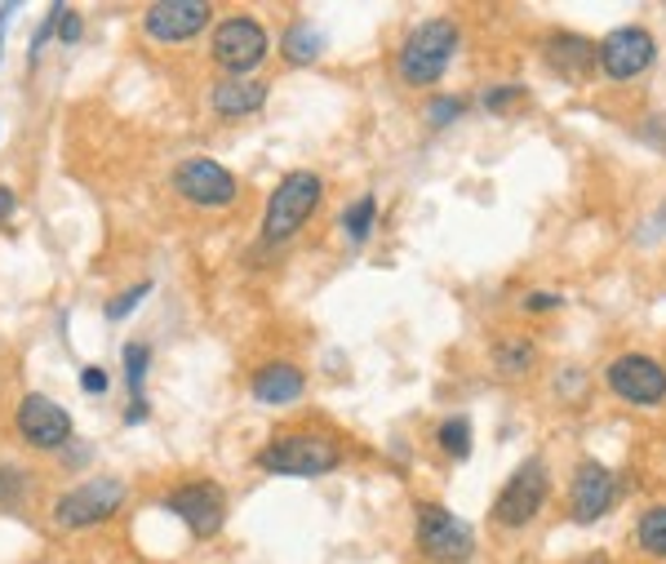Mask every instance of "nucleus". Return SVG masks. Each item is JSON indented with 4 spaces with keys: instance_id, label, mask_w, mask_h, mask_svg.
Instances as JSON below:
<instances>
[{
    "instance_id": "1",
    "label": "nucleus",
    "mask_w": 666,
    "mask_h": 564,
    "mask_svg": "<svg viewBox=\"0 0 666 564\" xmlns=\"http://www.w3.org/2000/svg\"><path fill=\"white\" fill-rule=\"evenodd\" d=\"M453 49H458V27L449 19H432L423 27H413L409 41L400 45V76L409 80V85L427 90L449 71Z\"/></svg>"
},
{
    "instance_id": "2",
    "label": "nucleus",
    "mask_w": 666,
    "mask_h": 564,
    "mask_svg": "<svg viewBox=\"0 0 666 564\" xmlns=\"http://www.w3.org/2000/svg\"><path fill=\"white\" fill-rule=\"evenodd\" d=\"M320 196H324L320 174H311V170L289 174V179L272 192L267 214H263V240H267V245H285V240H289V235H294V231L315 214Z\"/></svg>"
},
{
    "instance_id": "3",
    "label": "nucleus",
    "mask_w": 666,
    "mask_h": 564,
    "mask_svg": "<svg viewBox=\"0 0 666 564\" xmlns=\"http://www.w3.org/2000/svg\"><path fill=\"white\" fill-rule=\"evenodd\" d=\"M343 462L338 445L329 436H311V431H294V436H276L272 445H263L259 467L272 475H324Z\"/></svg>"
},
{
    "instance_id": "4",
    "label": "nucleus",
    "mask_w": 666,
    "mask_h": 564,
    "mask_svg": "<svg viewBox=\"0 0 666 564\" xmlns=\"http://www.w3.org/2000/svg\"><path fill=\"white\" fill-rule=\"evenodd\" d=\"M120 503H125V485H120L116 475L85 480V485H76L71 494H62L54 503V525L58 529H90V525L107 520Z\"/></svg>"
},
{
    "instance_id": "5",
    "label": "nucleus",
    "mask_w": 666,
    "mask_h": 564,
    "mask_svg": "<svg viewBox=\"0 0 666 564\" xmlns=\"http://www.w3.org/2000/svg\"><path fill=\"white\" fill-rule=\"evenodd\" d=\"M547 490H551V480H547V467H542L538 458L520 462V467L512 471V480L503 485V494H497V503H493V520H497V525H507V529H520V525H529V520L542 511V503H547Z\"/></svg>"
},
{
    "instance_id": "6",
    "label": "nucleus",
    "mask_w": 666,
    "mask_h": 564,
    "mask_svg": "<svg viewBox=\"0 0 666 564\" xmlns=\"http://www.w3.org/2000/svg\"><path fill=\"white\" fill-rule=\"evenodd\" d=\"M418 546H423V555L436 560V564H462V560H471V551H475V533H471V525L458 520L453 511L427 503V507H418Z\"/></svg>"
},
{
    "instance_id": "7",
    "label": "nucleus",
    "mask_w": 666,
    "mask_h": 564,
    "mask_svg": "<svg viewBox=\"0 0 666 564\" xmlns=\"http://www.w3.org/2000/svg\"><path fill=\"white\" fill-rule=\"evenodd\" d=\"M214 58L231 71V76H249L263 58H267V32L259 19L249 14H236V19H222L214 27Z\"/></svg>"
},
{
    "instance_id": "8",
    "label": "nucleus",
    "mask_w": 666,
    "mask_h": 564,
    "mask_svg": "<svg viewBox=\"0 0 666 564\" xmlns=\"http://www.w3.org/2000/svg\"><path fill=\"white\" fill-rule=\"evenodd\" d=\"M657 58V45L644 27H618L596 45V67H605V76L613 80H631L640 71H648Z\"/></svg>"
},
{
    "instance_id": "9",
    "label": "nucleus",
    "mask_w": 666,
    "mask_h": 564,
    "mask_svg": "<svg viewBox=\"0 0 666 564\" xmlns=\"http://www.w3.org/2000/svg\"><path fill=\"white\" fill-rule=\"evenodd\" d=\"M174 187H179V196H187V200L200 205V209H222V205L236 200V179H231V170H222L218 160H205V156L183 160V165L174 170Z\"/></svg>"
},
{
    "instance_id": "10",
    "label": "nucleus",
    "mask_w": 666,
    "mask_h": 564,
    "mask_svg": "<svg viewBox=\"0 0 666 564\" xmlns=\"http://www.w3.org/2000/svg\"><path fill=\"white\" fill-rule=\"evenodd\" d=\"M170 507L196 538H214L222 529V516H227V503H222V490L214 480H196V485H183L170 494Z\"/></svg>"
},
{
    "instance_id": "11",
    "label": "nucleus",
    "mask_w": 666,
    "mask_h": 564,
    "mask_svg": "<svg viewBox=\"0 0 666 564\" xmlns=\"http://www.w3.org/2000/svg\"><path fill=\"white\" fill-rule=\"evenodd\" d=\"M609 387L627 405H662L666 400V369L648 356H622L609 365Z\"/></svg>"
},
{
    "instance_id": "12",
    "label": "nucleus",
    "mask_w": 666,
    "mask_h": 564,
    "mask_svg": "<svg viewBox=\"0 0 666 564\" xmlns=\"http://www.w3.org/2000/svg\"><path fill=\"white\" fill-rule=\"evenodd\" d=\"M209 5L205 0H160V5L147 10L142 27L151 41L160 45H179V41H192L200 27H209Z\"/></svg>"
},
{
    "instance_id": "13",
    "label": "nucleus",
    "mask_w": 666,
    "mask_h": 564,
    "mask_svg": "<svg viewBox=\"0 0 666 564\" xmlns=\"http://www.w3.org/2000/svg\"><path fill=\"white\" fill-rule=\"evenodd\" d=\"M19 431L27 445L36 449H58L67 445L71 436V414L58 405V400L49 395H23V405H19Z\"/></svg>"
},
{
    "instance_id": "14",
    "label": "nucleus",
    "mask_w": 666,
    "mask_h": 564,
    "mask_svg": "<svg viewBox=\"0 0 666 564\" xmlns=\"http://www.w3.org/2000/svg\"><path fill=\"white\" fill-rule=\"evenodd\" d=\"M613 494H618L613 471H609L605 462H582L577 475H573V490H569V498H573V520H577V525L600 520V516L613 507Z\"/></svg>"
},
{
    "instance_id": "15",
    "label": "nucleus",
    "mask_w": 666,
    "mask_h": 564,
    "mask_svg": "<svg viewBox=\"0 0 666 564\" xmlns=\"http://www.w3.org/2000/svg\"><path fill=\"white\" fill-rule=\"evenodd\" d=\"M254 400H263V405H294V400L302 395V387H307V378H302V369L298 365H285V360H272V365H263L259 373H254Z\"/></svg>"
},
{
    "instance_id": "16",
    "label": "nucleus",
    "mask_w": 666,
    "mask_h": 564,
    "mask_svg": "<svg viewBox=\"0 0 666 564\" xmlns=\"http://www.w3.org/2000/svg\"><path fill=\"white\" fill-rule=\"evenodd\" d=\"M542 58L551 62V71L577 80V76H587V71L596 67V45H592L587 36H577V32H555V36L547 41Z\"/></svg>"
},
{
    "instance_id": "17",
    "label": "nucleus",
    "mask_w": 666,
    "mask_h": 564,
    "mask_svg": "<svg viewBox=\"0 0 666 564\" xmlns=\"http://www.w3.org/2000/svg\"><path fill=\"white\" fill-rule=\"evenodd\" d=\"M209 103H214L218 116H249V112H259L267 103V85H259V80H249V76H236V80L214 85Z\"/></svg>"
},
{
    "instance_id": "18",
    "label": "nucleus",
    "mask_w": 666,
    "mask_h": 564,
    "mask_svg": "<svg viewBox=\"0 0 666 564\" xmlns=\"http://www.w3.org/2000/svg\"><path fill=\"white\" fill-rule=\"evenodd\" d=\"M320 54H324V32H320V27L294 23V27L285 32V58H289L294 67H307V62H315Z\"/></svg>"
},
{
    "instance_id": "19",
    "label": "nucleus",
    "mask_w": 666,
    "mask_h": 564,
    "mask_svg": "<svg viewBox=\"0 0 666 564\" xmlns=\"http://www.w3.org/2000/svg\"><path fill=\"white\" fill-rule=\"evenodd\" d=\"M635 542H640L644 551H653V555H666V507H653V511L640 516Z\"/></svg>"
},
{
    "instance_id": "20",
    "label": "nucleus",
    "mask_w": 666,
    "mask_h": 564,
    "mask_svg": "<svg viewBox=\"0 0 666 564\" xmlns=\"http://www.w3.org/2000/svg\"><path fill=\"white\" fill-rule=\"evenodd\" d=\"M440 449H445L449 458H467V453H471V418H462V414L445 418V423H440Z\"/></svg>"
},
{
    "instance_id": "21",
    "label": "nucleus",
    "mask_w": 666,
    "mask_h": 564,
    "mask_svg": "<svg viewBox=\"0 0 666 564\" xmlns=\"http://www.w3.org/2000/svg\"><path fill=\"white\" fill-rule=\"evenodd\" d=\"M147 365H151V347H147V343H129V347H125V382H129V395H134V400H142Z\"/></svg>"
},
{
    "instance_id": "22",
    "label": "nucleus",
    "mask_w": 666,
    "mask_h": 564,
    "mask_svg": "<svg viewBox=\"0 0 666 564\" xmlns=\"http://www.w3.org/2000/svg\"><path fill=\"white\" fill-rule=\"evenodd\" d=\"M493 365L503 369V373H525L529 365H533V343H525V338H516V343H503L493 352Z\"/></svg>"
},
{
    "instance_id": "23",
    "label": "nucleus",
    "mask_w": 666,
    "mask_h": 564,
    "mask_svg": "<svg viewBox=\"0 0 666 564\" xmlns=\"http://www.w3.org/2000/svg\"><path fill=\"white\" fill-rule=\"evenodd\" d=\"M27 471H19L14 462H0V507H10V503H19L23 494H27Z\"/></svg>"
},
{
    "instance_id": "24",
    "label": "nucleus",
    "mask_w": 666,
    "mask_h": 564,
    "mask_svg": "<svg viewBox=\"0 0 666 564\" xmlns=\"http://www.w3.org/2000/svg\"><path fill=\"white\" fill-rule=\"evenodd\" d=\"M374 214H378V200H374V196L356 200V209L347 214V231H352L356 245H360V240H369V231H374Z\"/></svg>"
},
{
    "instance_id": "25",
    "label": "nucleus",
    "mask_w": 666,
    "mask_h": 564,
    "mask_svg": "<svg viewBox=\"0 0 666 564\" xmlns=\"http://www.w3.org/2000/svg\"><path fill=\"white\" fill-rule=\"evenodd\" d=\"M147 293H151V280H142V285L125 289L120 298H112V302H107V320H125V315H129V311H134V307H138Z\"/></svg>"
},
{
    "instance_id": "26",
    "label": "nucleus",
    "mask_w": 666,
    "mask_h": 564,
    "mask_svg": "<svg viewBox=\"0 0 666 564\" xmlns=\"http://www.w3.org/2000/svg\"><path fill=\"white\" fill-rule=\"evenodd\" d=\"M462 116V99H436L432 107H427V120L436 125V129H445L449 120H458Z\"/></svg>"
},
{
    "instance_id": "27",
    "label": "nucleus",
    "mask_w": 666,
    "mask_h": 564,
    "mask_svg": "<svg viewBox=\"0 0 666 564\" xmlns=\"http://www.w3.org/2000/svg\"><path fill=\"white\" fill-rule=\"evenodd\" d=\"M520 94H525L520 85H507V90H489V94H484V107H489V112H503V107H512Z\"/></svg>"
},
{
    "instance_id": "28",
    "label": "nucleus",
    "mask_w": 666,
    "mask_h": 564,
    "mask_svg": "<svg viewBox=\"0 0 666 564\" xmlns=\"http://www.w3.org/2000/svg\"><path fill=\"white\" fill-rule=\"evenodd\" d=\"M640 138L666 151V116H653V120H644V125H640Z\"/></svg>"
},
{
    "instance_id": "29",
    "label": "nucleus",
    "mask_w": 666,
    "mask_h": 564,
    "mask_svg": "<svg viewBox=\"0 0 666 564\" xmlns=\"http://www.w3.org/2000/svg\"><path fill=\"white\" fill-rule=\"evenodd\" d=\"M58 36H62L67 45H71V41H80V14H76V10H67V5H62V14H58Z\"/></svg>"
},
{
    "instance_id": "30",
    "label": "nucleus",
    "mask_w": 666,
    "mask_h": 564,
    "mask_svg": "<svg viewBox=\"0 0 666 564\" xmlns=\"http://www.w3.org/2000/svg\"><path fill=\"white\" fill-rule=\"evenodd\" d=\"M80 387H85L90 395H103V391H107V369H99V365H90L85 373H80Z\"/></svg>"
},
{
    "instance_id": "31",
    "label": "nucleus",
    "mask_w": 666,
    "mask_h": 564,
    "mask_svg": "<svg viewBox=\"0 0 666 564\" xmlns=\"http://www.w3.org/2000/svg\"><path fill=\"white\" fill-rule=\"evenodd\" d=\"M525 307L529 311H551V307H560V293H529Z\"/></svg>"
},
{
    "instance_id": "32",
    "label": "nucleus",
    "mask_w": 666,
    "mask_h": 564,
    "mask_svg": "<svg viewBox=\"0 0 666 564\" xmlns=\"http://www.w3.org/2000/svg\"><path fill=\"white\" fill-rule=\"evenodd\" d=\"M147 400H134V405H129V414H125V423H147Z\"/></svg>"
},
{
    "instance_id": "33",
    "label": "nucleus",
    "mask_w": 666,
    "mask_h": 564,
    "mask_svg": "<svg viewBox=\"0 0 666 564\" xmlns=\"http://www.w3.org/2000/svg\"><path fill=\"white\" fill-rule=\"evenodd\" d=\"M14 214V192L10 187H0V222H5Z\"/></svg>"
},
{
    "instance_id": "34",
    "label": "nucleus",
    "mask_w": 666,
    "mask_h": 564,
    "mask_svg": "<svg viewBox=\"0 0 666 564\" xmlns=\"http://www.w3.org/2000/svg\"><path fill=\"white\" fill-rule=\"evenodd\" d=\"M14 14V5H5V10H0V23H5ZM0 49H5V27H0Z\"/></svg>"
},
{
    "instance_id": "35",
    "label": "nucleus",
    "mask_w": 666,
    "mask_h": 564,
    "mask_svg": "<svg viewBox=\"0 0 666 564\" xmlns=\"http://www.w3.org/2000/svg\"><path fill=\"white\" fill-rule=\"evenodd\" d=\"M592 564H609V560H592Z\"/></svg>"
},
{
    "instance_id": "36",
    "label": "nucleus",
    "mask_w": 666,
    "mask_h": 564,
    "mask_svg": "<svg viewBox=\"0 0 666 564\" xmlns=\"http://www.w3.org/2000/svg\"><path fill=\"white\" fill-rule=\"evenodd\" d=\"M662 222H666V209H662Z\"/></svg>"
}]
</instances>
